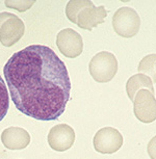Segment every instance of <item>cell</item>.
<instances>
[{
	"instance_id": "1",
	"label": "cell",
	"mask_w": 156,
	"mask_h": 159,
	"mask_svg": "<svg viewBox=\"0 0 156 159\" xmlns=\"http://www.w3.org/2000/svg\"><path fill=\"white\" fill-rule=\"evenodd\" d=\"M11 101L23 115L56 121L70 100L71 81L65 62L50 47L30 45L14 53L3 67Z\"/></svg>"
},
{
	"instance_id": "2",
	"label": "cell",
	"mask_w": 156,
	"mask_h": 159,
	"mask_svg": "<svg viewBox=\"0 0 156 159\" xmlns=\"http://www.w3.org/2000/svg\"><path fill=\"white\" fill-rule=\"evenodd\" d=\"M89 71L95 81L106 83L116 76L118 72V61L112 53L101 51L91 59Z\"/></svg>"
},
{
	"instance_id": "3",
	"label": "cell",
	"mask_w": 156,
	"mask_h": 159,
	"mask_svg": "<svg viewBox=\"0 0 156 159\" xmlns=\"http://www.w3.org/2000/svg\"><path fill=\"white\" fill-rule=\"evenodd\" d=\"M112 27L120 37L132 38L140 28V18L132 7H123L113 15Z\"/></svg>"
},
{
	"instance_id": "4",
	"label": "cell",
	"mask_w": 156,
	"mask_h": 159,
	"mask_svg": "<svg viewBox=\"0 0 156 159\" xmlns=\"http://www.w3.org/2000/svg\"><path fill=\"white\" fill-rule=\"evenodd\" d=\"M25 32L24 22L16 15L0 13V43L4 47H11L20 41Z\"/></svg>"
},
{
	"instance_id": "5",
	"label": "cell",
	"mask_w": 156,
	"mask_h": 159,
	"mask_svg": "<svg viewBox=\"0 0 156 159\" xmlns=\"http://www.w3.org/2000/svg\"><path fill=\"white\" fill-rule=\"evenodd\" d=\"M94 148L100 154H113L123 146V136L119 130L112 127H104L95 134Z\"/></svg>"
},
{
	"instance_id": "6",
	"label": "cell",
	"mask_w": 156,
	"mask_h": 159,
	"mask_svg": "<svg viewBox=\"0 0 156 159\" xmlns=\"http://www.w3.org/2000/svg\"><path fill=\"white\" fill-rule=\"evenodd\" d=\"M133 111L142 123H152L156 119V101L154 94L148 89H140L133 99Z\"/></svg>"
},
{
	"instance_id": "7",
	"label": "cell",
	"mask_w": 156,
	"mask_h": 159,
	"mask_svg": "<svg viewBox=\"0 0 156 159\" xmlns=\"http://www.w3.org/2000/svg\"><path fill=\"white\" fill-rule=\"evenodd\" d=\"M56 45L62 54L69 58L78 57L83 51L82 37L72 28L62 29L58 32Z\"/></svg>"
},
{
	"instance_id": "8",
	"label": "cell",
	"mask_w": 156,
	"mask_h": 159,
	"mask_svg": "<svg viewBox=\"0 0 156 159\" xmlns=\"http://www.w3.org/2000/svg\"><path fill=\"white\" fill-rule=\"evenodd\" d=\"M76 139L75 131L67 124H58L50 129L47 140L50 148L57 152H65L72 148Z\"/></svg>"
},
{
	"instance_id": "9",
	"label": "cell",
	"mask_w": 156,
	"mask_h": 159,
	"mask_svg": "<svg viewBox=\"0 0 156 159\" xmlns=\"http://www.w3.org/2000/svg\"><path fill=\"white\" fill-rule=\"evenodd\" d=\"M107 16V11L104 7H86L77 15L76 24L78 27L85 30H92L99 24L104 23V19Z\"/></svg>"
},
{
	"instance_id": "10",
	"label": "cell",
	"mask_w": 156,
	"mask_h": 159,
	"mask_svg": "<svg viewBox=\"0 0 156 159\" xmlns=\"http://www.w3.org/2000/svg\"><path fill=\"white\" fill-rule=\"evenodd\" d=\"M1 142L8 150H23L30 143V135L23 128L8 127L2 131Z\"/></svg>"
},
{
	"instance_id": "11",
	"label": "cell",
	"mask_w": 156,
	"mask_h": 159,
	"mask_svg": "<svg viewBox=\"0 0 156 159\" xmlns=\"http://www.w3.org/2000/svg\"><path fill=\"white\" fill-rule=\"evenodd\" d=\"M140 89H148L154 94V83L150 79L149 76L145 74H136L131 76L126 83V92L129 99L133 101L135 94Z\"/></svg>"
},
{
	"instance_id": "12",
	"label": "cell",
	"mask_w": 156,
	"mask_h": 159,
	"mask_svg": "<svg viewBox=\"0 0 156 159\" xmlns=\"http://www.w3.org/2000/svg\"><path fill=\"white\" fill-rule=\"evenodd\" d=\"M93 5H94V3L89 0H71V1L68 2L67 7H66V16L70 20V22L76 24L77 15L83 8L91 7Z\"/></svg>"
},
{
	"instance_id": "13",
	"label": "cell",
	"mask_w": 156,
	"mask_h": 159,
	"mask_svg": "<svg viewBox=\"0 0 156 159\" xmlns=\"http://www.w3.org/2000/svg\"><path fill=\"white\" fill-rule=\"evenodd\" d=\"M10 108V98H8V89L4 80L0 76V122L2 121Z\"/></svg>"
},
{
	"instance_id": "14",
	"label": "cell",
	"mask_w": 156,
	"mask_h": 159,
	"mask_svg": "<svg viewBox=\"0 0 156 159\" xmlns=\"http://www.w3.org/2000/svg\"><path fill=\"white\" fill-rule=\"evenodd\" d=\"M155 54L147 55L146 57H144L140 61L139 68H137L140 74L146 73L148 75H151V80L153 83L155 82Z\"/></svg>"
},
{
	"instance_id": "15",
	"label": "cell",
	"mask_w": 156,
	"mask_h": 159,
	"mask_svg": "<svg viewBox=\"0 0 156 159\" xmlns=\"http://www.w3.org/2000/svg\"><path fill=\"white\" fill-rule=\"evenodd\" d=\"M34 1H5L4 3L7 7L14 8V10H18L19 11H25L31 7V5L34 3Z\"/></svg>"
}]
</instances>
